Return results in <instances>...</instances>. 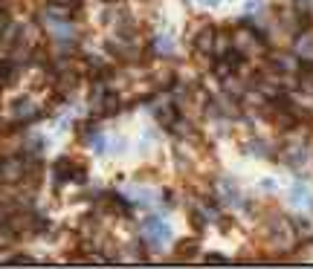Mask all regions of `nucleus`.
Segmentation results:
<instances>
[{
  "label": "nucleus",
  "instance_id": "obj_1",
  "mask_svg": "<svg viewBox=\"0 0 313 269\" xmlns=\"http://www.w3.org/2000/svg\"><path fill=\"white\" fill-rule=\"evenodd\" d=\"M70 180H84V168L82 165H76L73 159H58L55 162V183L58 185H64V183H70Z\"/></svg>",
  "mask_w": 313,
  "mask_h": 269
},
{
  "label": "nucleus",
  "instance_id": "obj_2",
  "mask_svg": "<svg viewBox=\"0 0 313 269\" xmlns=\"http://www.w3.org/2000/svg\"><path fill=\"white\" fill-rule=\"evenodd\" d=\"M241 67H244V55L238 50H226L220 55V61L214 64V72L217 75H232V72H238Z\"/></svg>",
  "mask_w": 313,
  "mask_h": 269
},
{
  "label": "nucleus",
  "instance_id": "obj_3",
  "mask_svg": "<svg viewBox=\"0 0 313 269\" xmlns=\"http://www.w3.org/2000/svg\"><path fill=\"white\" fill-rule=\"evenodd\" d=\"M145 237H148V240H154V246H163L165 240L171 237V229L165 226V220L148 217V220H145Z\"/></svg>",
  "mask_w": 313,
  "mask_h": 269
},
{
  "label": "nucleus",
  "instance_id": "obj_4",
  "mask_svg": "<svg viewBox=\"0 0 313 269\" xmlns=\"http://www.w3.org/2000/svg\"><path fill=\"white\" fill-rule=\"evenodd\" d=\"M214 38H217V32L214 29H203V32H198V38H195V47H198L200 52H209L214 50Z\"/></svg>",
  "mask_w": 313,
  "mask_h": 269
},
{
  "label": "nucleus",
  "instance_id": "obj_5",
  "mask_svg": "<svg viewBox=\"0 0 313 269\" xmlns=\"http://www.w3.org/2000/svg\"><path fill=\"white\" fill-rule=\"evenodd\" d=\"M290 202H293V205H313V197H308V191H305L302 185H296V188L290 191Z\"/></svg>",
  "mask_w": 313,
  "mask_h": 269
},
{
  "label": "nucleus",
  "instance_id": "obj_6",
  "mask_svg": "<svg viewBox=\"0 0 313 269\" xmlns=\"http://www.w3.org/2000/svg\"><path fill=\"white\" fill-rule=\"evenodd\" d=\"M195 252V243H183L180 249H177V255H180V258H186V255H192Z\"/></svg>",
  "mask_w": 313,
  "mask_h": 269
},
{
  "label": "nucleus",
  "instance_id": "obj_7",
  "mask_svg": "<svg viewBox=\"0 0 313 269\" xmlns=\"http://www.w3.org/2000/svg\"><path fill=\"white\" fill-rule=\"evenodd\" d=\"M206 261H220V264H226V255H206Z\"/></svg>",
  "mask_w": 313,
  "mask_h": 269
},
{
  "label": "nucleus",
  "instance_id": "obj_8",
  "mask_svg": "<svg viewBox=\"0 0 313 269\" xmlns=\"http://www.w3.org/2000/svg\"><path fill=\"white\" fill-rule=\"evenodd\" d=\"M198 3H203V6H217L220 0H198Z\"/></svg>",
  "mask_w": 313,
  "mask_h": 269
}]
</instances>
